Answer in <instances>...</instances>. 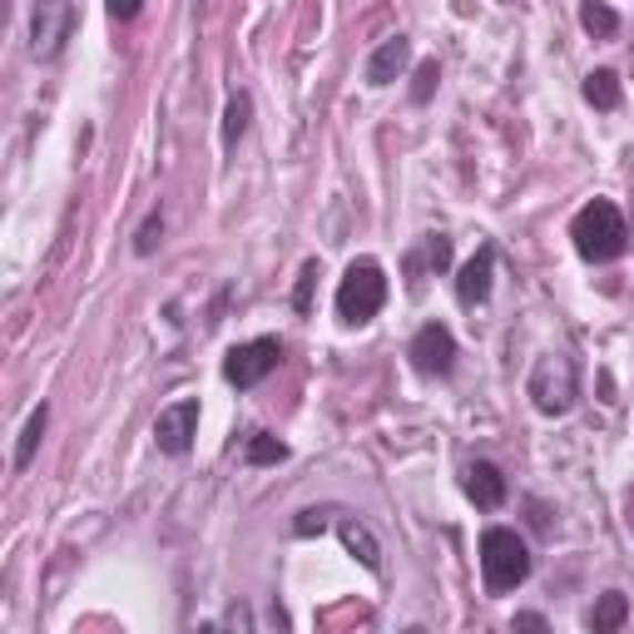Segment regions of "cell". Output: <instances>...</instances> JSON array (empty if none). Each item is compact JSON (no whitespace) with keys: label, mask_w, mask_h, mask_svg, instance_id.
Wrapping results in <instances>:
<instances>
[{"label":"cell","mask_w":634,"mask_h":634,"mask_svg":"<svg viewBox=\"0 0 634 634\" xmlns=\"http://www.w3.org/2000/svg\"><path fill=\"white\" fill-rule=\"evenodd\" d=\"M570 238H575V253L585 263H615L620 253H625V243H630V224L610 198H595V204H585L575 214Z\"/></svg>","instance_id":"cell-1"},{"label":"cell","mask_w":634,"mask_h":634,"mask_svg":"<svg viewBox=\"0 0 634 634\" xmlns=\"http://www.w3.org/2000/svg\"><path fill=\"white\" fill-rule=\"evenodd\" d=\"M481 575L491 595H511L515 585L531 580V545L511 531V525H491L481 535Z\"/></svg>","instance_id":"cell-2"},{"label":"cell","mask_w":634,"mask_h":634,"mask_svg":"<svg viewBox=\"0 0 634 634\" xmlns=\"http://www.w3.org/2000/svg\"><path fill=\"white\" fill-rule=\"evenodd\" d=\"M387 303V273L377 258H357L347 263L342 283H337V317H342L347 327H362L372 323L377 313H382Z\"/></svg>","instance_id":"cell-3"},{"label":"cell","mask_w":634,"mask_h":634,"mask_svg":"<svg viewBox=\"0 0 634 634\" xmlns=\"http://www.w3.org/2000/svg\"><path fill=\"white\" fill-rule=\"evenodd\" d=\"M525 392H531L535 411H545V417H565L570 407H575L580 397V377H575V362L560 352H545L541 362L531 367V382H525Z\"/></svg>","instance_id":"cell-4"},{"label":"cell","mask_w":634,"mask_h":634,"mask_svg":"<svg viewBox=\"0 0 634 634\" xmlns=\"http://www.w3.org/2000/svg\"><path fill=\"white\" fill-rule=\"evenodd\" d=\"M278 362H283L278 337H253V342H238L234 352L224 357V382L248 392V387H258L268 372H278Z\"/></svg>","instance_id":"cell-5"},{"label":"cell","mask_w":634,"mask_h":634,"mask_svg":"<svg viewBox=\"0 0 634 634\" xmlns=\"http://www.w3.org/2000/svg\"><path fill=\"white\" fill-rule=\"evenodd\" d=\"M70 30H75V6L70 0H35V10H30V55L55 60L65 50Z\"/></svg>","instance_id":"cell-6"},{"label":"cell","mask_w":634,"mask_h":634,"mask_svg":"<svg viewBox=\"0 0 634 634\" xmlns=\"http://www.w3.org/2000/svg\"><path fill=\"white\" fill-rule=\"evenodd\" d=\"M407 357L421 377H451V367H457V337H451L447 323H427L417 337H411Z\"/></svg>","instance_id":"cell-7"},{"label":"cell","mask_w":634,"mask_h":634,"mask_svg":"<svg viewBox=\"0 0 634 634\" xmlns=\"http://www.w3.org/2000/svg\"><path fill=\"white\" fill-rule=\"evenodd\" d=\"M194 437H198V401L194 397H184V401H174V407L158 411L154 447L164 451V457H184V451L194 447Z\"/></svg>","instance_id":"cell-8"},{"label":"cell","mask_w":634,"mask_h":634,"mask_svg":"<svg viewBox=\"0 0 634 634\" xmlns=\"http://www.w3.org/2000/svg\"><path fill=\"white\" fill-rule=\"evenodd\" d=\"M491 278H495V248H491V243H481V248H476V258L457 273L461 308H481V303L491 298Z\"/></svg>","instance_id":"cell-9"},{"label":"cell","mask_w":634,"mask_h":634,"mask_svg":"<svg viewBox=\"0 0 634 634\" xmlns=\"http://www.w3.org/2000/svg\"><path fill=\"white\" fill-rule=\"evenodd\" d=\"M407 60H411V40L407 35L382 40V45L372 50V60H367V84H392L401 70H407Z\"/></svg>","instance_id":"cell-10"},{"label":"cell","mask_w":634,"mask_h":634,"mask_svg":"<svg viewBox=\"0 0 634 634\" xmlns=\"http://www.w3.org/2000/svg\"><path fill=\"white\" fill-rule=\"evenodd\" d=\"M467 495L481 511H495V505L505 501V476L495 461H471L467 467Z\"/></svg>","instance_id":"cell-11"},{"label":"cell","mask_w":634,"mask_h":634,"mask_svg":"<svg viewBox=\"0 0 634 634\" xmlns=\"http://www.w3.org/2000/svg\"><path fill=\"white\" fill-rule=\"evenodd\" d=\"M337 535H342V545H347V551H352L357 560H362L367 570H382V545H377V535L367 531L362 521H352V515H347V521L337 525Z\"/></svg>","instance_id":"cell-12"},{"label":"cell","mask_w":634,"mask_h":634,"mask_svg":"<svg viewBox=\"0 0 634 634\" xmlns=\"http://www.w3.org/2000/svg\"><path fill=\"white\" fill-rule=\"evenodd\" d=\"M630 620V600L620 595V590H605V595L595 600V610H590V620L585 625L595 630V634H610V630H620Z\"/></svg>","instance_id":"cell-13"},{"label":"cell","mask_w":634,"mask_h":634,"mask_svg":"<svg viewBox=\"0 0 634 634\" xmlns=\"http://www.w3.org/2000/svg\"><path fill=\"white\" fill-rule=\"evenodd\" d=\"M585 104H595V110H620V75L615 70H590L585 75Z\"/></svg>","instance_id":"cell-14"},{"label":"cell","mask_w":634,"mask_h":634,"mask_svg":"<svg viewBox=\"0 0 634 634\" xmlns=\"http://www.w3.org/2000/svg\"><path fill=\"white\" fill-rule=\"evenodd\" d=\"M580 25L595 40H615L620 35V16L605 6V0H580Z\"/></svg>","instance_id":"cell-15"},{"label":"cell","mask_w":634,"mask_h":634,"mask_svg":"<svg viewBox=\"0 0 634 634\" xmlns=\"http://www.w3.org/2000/svg\"><path fill=\"white\" fill-rule=\"evenodd\" d=\"M243 461L248 467H278V461H288V447L278 437H268V431H253L248 447H243Z\"/></svg>","instance_id":"cell-16"},{"label":"cell","mask_w":634,"mask_h":634,"mask_svg":"<svg viewBox=\"0 0 634 634\" xmlns=\"http://www.w3.org/2000/svg\"><path fill=\"white\" fill-rule=\"evenodd\" d=\"M45 421H50V407L30 411L25 431H20V447H16V471H25L30 461H35V447H40V437H45Z\"/></svg>","instance_id":"cell-17"},{"label":"cell","mask_w":634,"mask_h":634,"mask_svg":"<svg viewBox=\"0 0 634 634\" xmlns=\"http://www.w3.org/2000/svg\"><path fill=\"white\" fill-rule=\"evenodd\" d=\"M248 114H253V100H248V94H234V100H228V114H224V144H228V150L243 140V130H248Z\"/></svg>","instance_id":"cell-18"},{"label":"cell","mask_w":634,"mask_h":634,"mask_svg":"<svg viewBox=\"0 0 634 634\" xmlns=\"http://www.w3.org/2000/svg\"><path fill=\"white\" fill-rule=\"evenodd\" d=\"M158 238H164V218L150 214V218H144V228H140V238H134V253H140V258H150V253L158 248Z\"/></svg>","instance_id":"cell-19"},{"label":"cell","mask_w":634,"mask_h":634,"mask_svg":"<svg viewBox=\"0 0 634 634\" xmlns=\"http://www.w3.org/2000/svg\"><path fill=\"white\" fill-rule=\"evenodd\" d=\"M437 80H441L437 60H421V70H417V90H411V100L427 104V100H431V90H437Z\"/></svg>","instance_id":"cell-20"},{"label":"cell","mask_w":634,"mask_h":634,"mask_svg":"<svg viewBox=\"0 0 634 634\" xmlns=\"http://www.w3.org/2000/svg\"><path fill=\"white\" fill-rule=\"evenodd\" d=\"M313 283H317V263H308V268H303L298 293H293V308H298V313H308V308H313Z\"/></svg>","instance_id":"cell-21"},{"label":"cell","mask_w":634,"mask_h":634,"mask_svg":"<svg viewBox=\"0 0 634 634\" xmlns=\"http://www.w3.org/2000/svg\"><path fill=\"white\" fill-rule=\"evenodd\" d=\"M427 263H431V268H447V263H451V238H441V234H431L427 238Z\"/></svg>","instance_id":"cell-22"},{"label":"cell","mask_w":634,"mask_h":634,"mask_svg":"<svg viewBox=\"0 0 634 634\" xmlns=\"http://www.w3.org/2000/svg\"><path fill=\"white\" fill-rule=\"evenodd\" d=\"M327 531V515L323 511H303L298 521H293V535H323Z\"/></svg>","instance_id":"cell-23"},{"label":"cell","mask_w":634,"mask_h":634,"mask_svg":"<svg viewBox=\"0 0 634 634\" xmlns=\"http://www.w3.org/2000/svg\"><path fill=\"white\" fill-rule=\"evenodd\" d=\"M104 6H110V16H114V20H134V16H140L144 0H104Z\"/></svg>","instance_id":"cell-24"},{"label":"cell","mask_w":634,"mask_h":634,"mask_svg":"<svg viewBox=\"0 0 634 634\" xmlns=\"http://www.w3.org/2000/svg\"><path fill=\"white\" fill-rule=\"evenodd\" d=\"M515 630H545V615H515Z\"/></svg>","instance_id":"cell-25"}]
</instances>
